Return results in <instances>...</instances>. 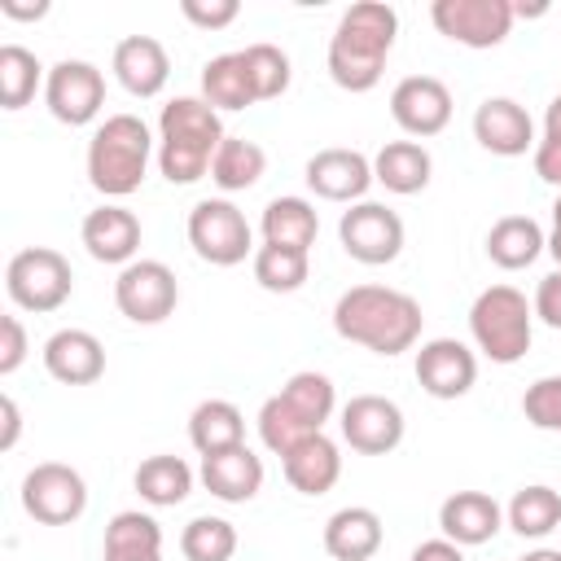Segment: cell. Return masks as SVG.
I'll use <instances>...</instances> for the list:
<instances>
[{
	"mask_svg": "<svg viewBox=\"0 0 561 561\" xmlns=\"http://www.w3.org/2000/svg\"><path fill=\"white\" fill-rule=\"evenodd\" d=\"M333 329L342 342H355L373 355H403L421 342L425 311L412 294L390 285H351L333 302Z\"/></svg>",
	"mask_w": 561,
	"mask_h": 561,
	"instance_id": "cell-1",
	"label": "cell"
},
{
	"mask_svg": "<svg viewBox=\"0 0 561 561\" xmlns=\"http://www.w3.org/2000/svg\"><path fill=\"white\" fill-rule=\"evenodd\" d=\"M394 35H399L394 4H381V0L351 4L329 35V79L342 92H373L386 75Z\"/></svg>",
	"mask_w": 561,
	"mask_h": 561,
	"instance_id": "cell-2",
	"label": "cell"
},
{
	"mask_svg": "<svg viewBox=\"0 0 561 561\" xmlns=\"http://www.w3.org/2000/svg\"><path fill=\"white\" fill-rule=\"evenodd\" d=\"M224 118L202 96H175L158 114V171L167 184H197L210 175L215 149L224 145Z\"/></svg>",
	"mask_w": 561,
	"mask_h": 561,
	"instance_id": "cell-3",
	"label": "cell"
},
{
	"mask_svg": "<svg viewBox=\"0 0 561 561\" xmlns=\"http://www.w3.org/2000/svg\"><path fill=\"white\" fill-rule=\"evenodd\" d=\"M153 153H158V140L145 127V118L110 114L88 140V184L101 197H131L149 175Z\"/></svg>",
	"mask_w": 561,
	"mask_h": 561,
	"instance_id": "cell-4",
	"label": "cell"
},
{
	"mask_svg": "<svg viewBox=\"0 0 561 561\" xmlns=\"http://www.w3.org/2000/svg\"><path fill=\"white\" fill-rule=\"evenodd\" d=\"M333 412H337V390H333V381H329L324 373H316V368H302V373H294L272 399H263V408H259V438H263L267 451L285 456V451H294L302 438L320 434Z\"/></svg>",
	"mask_w": 561,
	"mask_h": 561,
	"instance_id": "cell-5",
	"label": "cell"
},
{
	"mask_svg": "<svg viewBox=\"0 0 561 561\" xmlns=\"http://www.w3.org/2000/svg\"><path fill=\"white\" fill-rule=\"evenodd\" d=\"M469 337L491 364H517L535 337V307L517 285H486L469 307Z\"/></svg>",
	"mask_w": 561,
	"mask_h": 561,
	"instance_id": "cell-6",
	"label": "cell"
},
{
	"mask_svg": "<svg viewBox=\"0 0 561 561\" xmlns=\"http://www.w3.org/2000/svg\"><path fill=\"white\" fill-rule=\"evenodd\" d=\"M4 294H9L13 307L35 311V316H48V311H57V307L70 302L75 272H70L66 254H57L48 245H26L4 267Z\"/></svg>",
	"mask_w": 561,
	"mask_h": 561,
	"instance_id": "cell-7",
	"label": "cell"
},
{
	"mask_svg": "<svg viewBox=\"0 0 561 561\" xmlns=\"http://www.w3.org/2000/svg\"><path fill=\"white\" fill-rule=\"evenodd\" d=\"M188 245L210 267H237V263H245V254L254 259V250H259L250 219L228 197H202L188 210Z\"/></svg>",
	"mask_w": 561,
	"mask_h": 561,
	"instance_id": "cell-8",
	"label": "cell"
},
{
	"mask_svg": "<svg viewBox=\"0 0 561 561\" xmlns=\"http://www.w3.org/2000/svg\"><path fill=\"white\" fill-rule=\"evenodd\" d=\"M22 508L39 526H70L88 508V482L79 469L61 465V460H44V465L26 469V478H22Z\"/></svg>",
	"mask_w": 561,
	"mask_h": 561,
	"instance_id": "cell-9",
	"label": "cell"
},
{
	"mask_svg": "<svg viewBox=\"0 0 561 561\" xmlns=\"http://www.w3.org/2000/svg\"><path fill=\"white\" fill-rule=\"evenodd\" d=\"M337 241L355 263L381 267L403 254V219L381 202H355L337 219Z\"/></svg>",
	"mask_w": 561,
	"mask_h": 561,
	"instance_id": "cell-10",
	"label": "cell"
},
{
	"mask_svg": "<svg viewBox=\"0 0 561 561\" xmlns=\"http://www.w3.org/2000/svg\"><path fill=\"white\" fill-rule=\"evenodd\" d=\"M175 302H180V285L162 259H136V263L118 267L114 307L131 324H162L175 311Z\"/></svg>",
	"mask_w": 561,
	"mask_h": 561,
	"instance_id": "cell-11",
	"label": "cell"
},
{
	"mask_svg": "<svg viewBox=\"0 0 561 561\" xmlns=\"http://www.w3.org/2000/svg\"><path fill=\"white\" fill-rule=\"evenodd\" d=\"M430 22L465 48H500L513 31V0H434Z\"/></svg>",
	"mask_w": 561,
	"mask_h": 561,
	"instance_id": "cell-12",
	"label": "cell"
},
{
	"mask_svg": "<svg viewBox=\"0 0 561 561\" xmlns=\"http://www.w3.org/2000/svg\"><path fill=\"white\" fill-rule=\"evenodd\" d=\"M44 105L57 123L66 127H83L105 110V75L83 61V57H66L57 66H48L44 79Z\"/></svg>",
	"mask_w": 561,
	"mask_h": 561,
	"instance_id": "cell-13",
	"label": "cell"
},
{
	"mask_svg": "<svg viewBox=\"0 0 561 561\" xmlns=\"http://www.w3.org/2000/svg\"><path fill=\"white\" fill-rule=\"evenodd\" d=\"M337 430H342V443L359 456H386L403 443V408L386 394H351L337 412Z\"/></svg>",
	"mask_w": 561,
	"mask_h": 561,
	"instance_id": "cell-14",
	"label": "cell"
},
{
	"mask_svg": "<svg viewBox=\"0 0 561 561\" xmlns=\"http://www.w3.org/2000/svg\"><path fill=\"white\" fill-rule=\"evenodd\" d=\"M390 118L412 140H430L451 123V88L434 75H408L390 92Z\"/></svg>",
	"mask_w": 561,
	"mask_h": 561,
	"instance_id": "cell-15",
	"label": "cell"
},
{
	"mask_svg": "<svg viewBox=\"0 0 561 561\" xmlns=\"http://www.w3.org/2000/svg\"><path fill=\"white\" fill-rule=\"evenodd\" d=\"M302 180L320 202H346V206L364 202V193L377 184L373 180V158H364L359 149H342V145L311 153L307 167H302Z\"/></svg>",
	"mask_w": 561,
	"mask_h": 561,
	"instance_id": "cell-16",
	"label": "cell"
},
{
	"mask_svg": "<svg viewBox=\"0 0 561 561\" xmlns=\"http://www.w3.org/2000/svg\"><path fill=\"white\" fill-rule=\"evenodd\" d=\"M416 381L430 399H465L478 381V355L460 337H430L416 351Z\"/></svg>",
	"mask_w": 561,
	"mask_h": 561,
	"instance_id": "cell-17",
	"label": "cell"
},
{
	"mask_svg": "<svg viewBox=\"0 0 561 561\" xmlns=\"http://www.w3.org/2000/svg\"><path fill=\"white\" fill-rule=\"evenodd\" d=\"M473 140L495 158H522L535 153V118L513 96H486L473 110Z\"/></svg>",
	"mask_w": 561,
	"mask_h": 561,
	"instance_id": "cell-18",
	"label": "cell"
},
{
	"mask_svg": "<svg viewBox=\"0 0 561 561\" xmlns=\"http://www.w3.org/2000/svg\"><path fill=\"white\" fill-rule=\"evenodd\" d=\"M79 241L83 250L96 259V263H110V267H127L136 263V250H140V219L127 210V206H96L83 215V228H79Z\"/></svg>",
	"mask_w": 561,
	"mask_h": 561,
	"instance_id": "cell-19",
	"label": "cell"
},
{
	"mask_svg": "<svg viewBox=\"0 0 561 561\" xmlns=\"http://www.w3.org/2000/svg\"><path fill=\"white\" fill-rule=\"evenodd\" d=\"M110 70H114V79H118L123 92L149 101V96H158V92L167 88V79H171V57H167V48H162L153 35H127V39L114 44Z\"/></svg>",
	"mask_w": 561,
	"mask_h": 561,
	"instance_id": "cell-20",
	"label": "cell"
},
{
	"mask_svg": "<svg viewBox=\"0 0 561 561\" xmlns=\"http://www.w3.org/2000/svg\"><path fill=\"white\" fill-rule=\"evenodd\" d=\"M500 526H504V508L486 491H451L438 504V530H443V539H451L460 548L491 543L500 535Z\"/></svg>",
	"mask_w": 561,
	"mask_h": 561,
	"instance_id": "cell-21",
	"label": "cell"
},
{
	"mask_svg": "<svg viewBox=\"0 0 561 561\" xmlns=\"http://www.w3.org/2000/svg\"><path fill=\"white\" fill-rule=\"evenodd\" d=\"M44 368L61 386H92L105 373V346L88 329H57L44 342Z\"/></svg>",
	"mask_w": 561,
	"mask_h": 561,
	"instance_id": "cell-22",
	"label": "cell"
},
{
	"mask_svg": "<svg viewBox=\"0 0 561 561\" xmlns=\"http://www.w3.org/2000/svg\"><path fill=\"white\" fill-rule=\"evenodd\" d=\"M280 469H285V482L298 491V495H324L337 486L342 478V451L337 443L320 430L311 438H302L294 451L280 456Z\"/></svg>",
	"mask_w": 561,
	"mask_h": 561,
	"instance_id": "cell-23",
	"label": "cell"
},
{
	"mask_svg": "<svg viewBox=\"0 0 561 561\" xmlns=\"http://www.w3.org/2000/svg\"><path fill=\"white\" fill-rule=\"evenodd\" d=\"M202 486L224 504H245L263 491V460L245 443L219 456H202Z\"/></svg>",
	"mask_w": 561,
	"mask_h": 561,
	"instance_id": "cell-24",
	"label": "cell"
},
{
	"mask_svg": "<svg viewBox=\"0 0 561 561\" xmlns=\"http://www.w3.org/2000/svg\"><path fill=\"white\" fill-rule=\"evenodd\" d=\"M381 539L386 526L368 504H346L324 522V552L333 561H373Z\"/></svg>",
	"mask_w": 561,
	"mask_h": 561,
	"instance_id": "cell-25",
	"label": "cell"
},
{
	"mask_svg": "<svg viewBox=\"0 0 561 561\" xmlns=\"http://www.w3.org/2000/svg\"><path fill=\"white\" fill-rule=\"evenodd\" d=\"M434 175V158L421 140H386L377 153H373V180L386 188V193H399V197H412L430 184Z\"/></svg>",
	"mask_w": 561,
	"mask_h": 561,
	"instance_id": "cell-26",
	"label": "cell"
},
{
	"mask_svg": "<svg viewBox=\"0 0 561 561\" xmlns=\"http://www.w3.org/2000/svg\"><path fill=\"white\" fill-rule=\"evenodd\" d=\"M259 232H263V245H285V250L311 254V245L320 237V215L307 197H272L263 206Z\"/></svg>",
	"mask_w": 561,
	"mask_h": 561,
	"instance_id": "cell-27",
	"label": "cell"
},
{
	"mask_svg": "<svg viewBox=\"0 0 561 561\" xmlns=\"http://www.w3.org/2000/svg\"><path fill=\"white\" fill-rule=\"evenodd\" d=\"M101 561H162V526L140 508L114 513L105 522Z\"/></svg>",
	"mask_w": 561,
	"mask_h": 561,
	"instance_id": "cell-28",
	"label": "cell"
},
{
	"mask_svg": "<svg viewBox=\"0 0 561 561\" xmlns=\"http://www.w3.org/2000/svg\"><path fill=\"white\" fill-rule=\"evenodd\" d=\"M548 250V232L530 219V215H504L491 224L486 232V259L504 272H522L530 267L539 254Z\"/></svg>",
	"mask_w": 561,
	"mask_h": 561,
	"instance_id": "cell-29",
	"label": "cell"
},
{
	"mask_svg": "<svg viewBox=\"0 0 561 561\" xmlns=\"http://www.w3.org/2000/svg\"><path fill=\"white\" fill-rule=\"evenodd\" d=\"M188 443L197 447V456H219L245 443V416L237 403L228 399H202L188 412Z\"/></svg>",
	"mask_w": 561,
	"mask_h": 561,
	"instance_id": "cell-30",
	"label": "cell"
},
{
	"mask_svg": "<svg viewBox=\"0 0 561 561\" xmlns=\"http://www.w3.org/2000/svg\"><path fill=\"white\" fill-rule=\"evenodd\" d=\"M202 101H210L215 110H245L254 105V79H250V66L237 53H219L202 66Z\"/></svg>",
	"mask_w": 561,
	"mask_h": 561,
	"instance_id": "cell-31",
	"label": "cell"
},
{
	"mask_svg": "<svg viewBox=\"0 0 561 561\" xmlns=\"http://www.w3.org/2000/svg\"><path fill=\"white\" fill-rule=\"evenodd\" d=\"M131 482H136V495L149 508H175L193 491V469L180 456H149V460H140Z\"/></svg>",
	"mask_w": 561,
	"mask_h": 561,
	"instance_id": "cell-32",
	"label": "cell"
},
{
	"mask_svg": "<svg viewBox=\"0 0 561 561\" xmlns=\"http://www.w3.org/2000/svg\"><path fill=\"white\" fill-rule=\"evenodd\" d=\"M267 171V153L263 145L245 140V136H224V145L215 149V162H210V180L224 188V193H245L263 180Z\"/></svg>",
	"mask_w": 561,
	"mask_h": 561,
	"instance_id": "cell-33",
	"label": "cell"
},
{
	"mask_svg": "<svg viewBox=\"0 0 561 561\" xmlns=\"http://www.w3.org/2000/svg\"><path fill=\"white\" fill-rule=\"evenodd\" d=\"M504 522L522 535V539H543L552 530H561V491L535 482V486H522L508 508H504Z\"/></svg>",
	"mask_w": 561,
	"mask_h": 561,
	"instance_id": "cell-34",
	"label": "cell"
},
{
	"mask_svg": "<svg viewBox=\"0 0 561 561\" xmlns=\"http://www.w3.org/2000/svg\"><path fill=\"white\" fill-rule=\"evenodd\" d=\"M48 70L39 66V57L22 44H4L0 48V110H22L35 101V92L44 88Z\"/></svg>",
	"mask_w": 561,
	"mask_h": 561,
	"instance_id": "cell-35",
	"label": "cell"
},
{
	"mask_svg": "<svg viewBox=\"0 0 561 561\" xmlns=\"http://www.w3.org/2000/svg\"><path fill=\"white\" fill-rule=\"evenodd\" d=\"M250 263H254V280L267 294H294L311 276V259L302 250H285V245H259Z\"/></svg>",
	"mask_w": 561,
	"mask_h": 561,
	"instance_id": "cell-36",
	"label": "cell"
},
{
	"mask_svg": "<svg viewBox=\"0 0 561 561\" xmlns=\"http://www.w3.org/2000/svg\"><path fill=\"white\" fill-rule=\"evenodd\" d=\"M180 552L184 561H232L237 552V526L228 517H193L180 530Z\"/></svg>",
	"mask_w": 561,
	"mask_h": 561,
	"instance_id": "cell-37",
	"label": "cell"
},
{
	"mask_svg": "<svg viewBox=\"0 0 561 561\" xmlns=\"http://www.w3.org/2000/svg\"><path fill=\"white\" fill-rule=\"evenodd\" d=\"M241 57H245V66H250V79H254V96H259V101H276V96L289 92L294 70H289L285 48H276V44H245Z\"/></svg>",
	"mask_w": 561,
	"mask_h": 561,
	"instance_id": "cell-38",
	"label": "cell"
},
{
	"mask_svg": "<svg viewBox=\"0 0 561 561\" xmlns=\"http://www.w3.org/2000/svg\"><path fill=\"white\" fill-rule=\"evenodd\" d=\"M522 416H526L535 430L561 434V373L539 377V381L526 386V394H522Z\"/></svg>",
	"mask_w": 561,
	"mask_h": 561,
	"instance_id": "cell-39",
	"label": "cell"
},
{
	"mask_svg": "<svg viewBox=\"0 0 561 561\" xmlns=\"http://www.w3.org/2000/svg\"><path fill=\"white\" fill-rule=\"evenodd\" d=\"M180 13H184L193 26H202V31H224V26L237 22L241 4H237V0H180Z\"/></svg>",
	"mask_w": 561,
	"mask_h": 561,
	"instance_id": "cell-40",
	"label": "cell"
},
{
	"mask_svg": "<svg viewBox=\"0 0 561 561\" xmlns=\"http://www.w3.org/2000/svg\"><path fill=\"white\" fill-rule=\"evenodd\" d=\"M26 329L18 316H4L0 320V377H13L22 364H26Z\"/></svg>",
	"mask_w": 561,
	"mask_h": 561,
	"instance_id": "cell-41",
	"label": "cell"
},
{
	"mask_svg": "<svg viewBox=\"0 0 561 561\" xmlns=\"http://www.w3.org/2000/svg\"><path fill=\"white\" fill-rule=\"evenodd\" d=\"M530 307H535V320H543L548 329H561V267H552V272L535 285Z\"/></svg>",
	"mask_w": 561,
	"mask_h": 561,
	"instance_id": "cell-42",
	"label": "cell"
},
{
	"mask_svg": "<svg viewBox=\"0 0 561 561\" xmlns=\"http://www.w3.org/2000/svg\"><path fill=\"white\" fill-rule=\"evenodd\" d=\"M535 175L552 188H561V140H535Z\"/></svg>",
	"mask_w": 561,
	"mask_h": 561,
	"instance_id": "cell-43",
	"label": "cell"
},
{
	"mask_svg": "<svg viewBox=\"0 0 561 561\" xmlns=\"http://www.w3.org/2000/svg\"><path fill=\"white\" fill-rule=\"evenodd\" d=\"M408 561H465V548L438 535V539H425V543H416Z\"/></svg>",
	"mask_w": 561,
	"mask_h": 561,
	"instance_id": "cell-44",
	"label": "cell"
},
{
	"mask_svg": "<svg viewBox=\"0 0 561 561\" xmlns=\"http://www.w3.org/2000/svg\"><path fill=\"white\" fill-rule=\"evenodd\" d=\"M0 416H4V430H0V451H13L18 434H22V412H18V399L4 394L0 399Z\"/></svg>",
	"mask_w": 561,
	"mask_h": 561,
	"instance_id": "cell-45",
	"label": "cell"
},
{
	"mask_svg": "<svg viewBox=\"0 0 561 561\" xmlns=\"http://www.w3.org/2000/svg\"><path fill=\"white\" fill-rule=\"evenodd\" d=\"M0 13H4V18H13V22H39V18L48 13V4H44V0H35V4H18V0H0Z\"/></svg>",
	"mask_w": 561,
	"mask_h": 561,
	"instance_id": "cell-46",
	"label": "cell"
},
{
	"mask_svg": "<svg viewBox=\"0 0 561 561\" xmlns=\"http://www.w3.org/2000/svg\"><path fill=\"white\" fill-rule=\"evenodd\" d=\"M543 140H561V92L543 110Z\"/></svg>",
	"mask_w": 561,
	"mask_h": 561,
	"instance_id": "cell-47",
	"label": "cell"
},
{
	"mask_svg": "<svg viewBox=\"0 0 561 561\" xmlns=\"http://www.w3.org/2000/svg\"><path fill=\"white\" fill-rule=\"evenodd\" d=\"M548 254L557 259V267H561V193H557V202H552V232H548Z\"/></svg>",
	"mask_w": 561,
	"mask_h": 561,
	"instance_id": "cell-48",
	"label": "cell"
},
{
	"mask_svg": "<svg viewBox=\"0 0 561 561\" xmlns=\"http://www.w3.org/2000/svg\"><path fill=\"white\" fill-rule=\"evenodd\" d=\"M522 561H561V548H530Z\"/></svg>",
	"mask_w": 561,
	"mask_h": 561,
	"instance_id": "cell-49",
	"label": "cell"
}]
</instances>
